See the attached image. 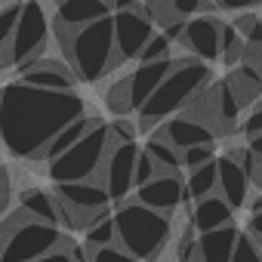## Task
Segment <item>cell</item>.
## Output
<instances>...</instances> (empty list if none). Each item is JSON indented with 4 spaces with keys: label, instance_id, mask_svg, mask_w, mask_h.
<instances>
[{
    "label": "cell",
    "instance_id": "cell-37",
    "mask_svg": "<svg viewBox=\"0 0 262 262\" xmlns=\"http://www.w3.org/2000/svg\"><path fill=\"white\" fill-rule=\"evenodd\" d=\"M247 234H253L259 244H262V213H256V216H250V225H247Z\"/></svg>",
    "mask_w": 262,
    "mask_h": 262
},
{
    "label": "cell",
    "instance_id": "cell-28",
    "mask_svg": "<svg viewBox=\"0 0 262 262\" xmlns=\"http://www.w3.org/2000/svg\"><path fill=\"white\" fill-rule=\"evenodd\" d=\"M173 43L161 34V31H155V37L145 43V50H142V56H139V62L136 65H151V62H170L173 59Z\"/></svg>",
    "mask_w": 262,
    "mask_h": 262
},
{
    "label": "cell",
    "instance_id": "cell-34",
    "mask_svg": "<svg viewBox=\"0 0 262 262\" xmlns=\"http://www.w3.org/2000/svg\"><path fill=\"white\" fill-rule=\"evenodd\" d=\"M161 173H158V164L148 158V151L142 148L139 151V161H136V188H142V185H148V182H155Z\"/></svg>",
    "mask_w": 262,
    "mask_h": 262
},
{
    "label": "cell",
    "instance_id": "cell-35",
    "mask_svg": "<svg viewBox=\"0 0 262 262\" xmlns=\"http://www.w3.org/2000/svg\"><path fill=\"white\" fill-rule=\"evenodd\" d=\"M90 262H136L133 256H129L123 247H102V250H93L90 253Z\"/></svg>",
    "mask_w": 262,
    "mask_h": 262
},
{
    "label": "cell",
    "instance_id": "cell-39",
    "mask_svg": "<svg viewBox=\"0 0 262 262\" xmlns=\"http://www.w3.org/2000/svg\"><path fill=\"white\" fill-rule=\"evenodd\" d=\"M0 68H4V62H0Z\"/></svg>",
    "mask_w": 262,
    "mask_h": 262
},
{
    "label": "cell",
    "instance_id": "cell-13",
    "mask_svg": "<svg viewBox=\"0 0 262 262\" xmlns=\"http://www.w3.org/2000/svg\"><path fill=\"white\" fill-rule=\"evenodd\" d=\"M155 136L164 139V142H167L170 148H176L179 155L188 151V148H198V145H213V139H216L213 129H207L204 123H198V120H191V117H185V114L167 120L161 129H155Z\"/></svg>",
    "mask_w": 262,
    "mask_h": 262
},
{
    "label": "cell",
    "instance_id": "cell-11",
    "mask_svg": "<svg viewBox=\"0 0 262 262\" xmlns=\"http://www.w3.org/2000/svg\"><path fill=\"white\" fill-rule=\"evenodd\" d=\"M182 50H188L185 56L210 65L222 56V19L219 16H194L191 22H185V34L179 40Z\"/></svg>",
    "mask_w": 262,
    "mask_h": 262
},
{
    "label": "cell",
    "instance_id": "cell-2",
    "mask_svg": "<svg viewBox=\"0 0 262 262\" xmlns=\"http://www.w3.org/2000/svg\"><path fill=\"white\" fill-rule=\"evenodd\" d=\"M207 86H210V65H204L191 56H179L173 71L167 74V80L158 86V93L139 111V129H155L158 123L179 117V111L188 108Z\"/></svg>",
    "mask_w": 262,
    "mask_h": 262
},
{
    "label": "cell",
    "instance_id": "cell-6",
    "mask_svg": "<svg viewBox=\"0 0 262 262\" xmlns=\"http://www.w3.org/2000/svg\"><path fill=\"white\" fill-rule=\"evenodd\" d=\"M111 151V142H108V123L99 117L86 136L71 148L65 151L59 161L50 164V179L53 185H71V182H90V176H99L102 173V164Z\"/></svg>",
    "mask_w": 262,
    "mask_h": 262
},
{
    "label": "cell",
    "instance_id": "cell-32",
    "mask_svg": "<svg viewBox=\"0 0 262 262\" xmlns=\"http://www.w3.org/2000/svg\"><path fill=\"white\" fill-rule=\"evenodd\" d=\"M219 155H216V148L213 145H198V148H188V151H182V170H198V167H207V164H213Z\"/></svg>",
    "mask_w": 262,
    "mask_h": 262
},
{
    "label": "cell",
    "instance_id": "cell-36",
    "mask_svg": "<svg viewBox=\"0 0 262 262\" xmlns=\"http://www.w3.org/2000/svg\"><path fill=\"white\" fill-rule=\"evenodd\" d=\"M7 204H10V176L7 170H0V213L7 210Z\"/></svg>",
    "mask_w": 262,
    "mask_h": 262
},
{
    "label": "cell",
    "instance_id": "cell-3",
    "mask_svg": "<svg viewBox=\"0 0 262 262\" xmlns=\"http://www.w3.org/2000/svg\"><path fill=\"white\" fill-rule=\"evenodd\" d=\"M114 228H117V247H123L136 262L161 259L173 241V219L136 204L133 198L114 210Z\"/></svg>",
    "mask_w": 262,
    "mask_h": 262
},
{
    "label": "cell",
    "instance_id": "cell-19",
    "mask_svg": "<svg viewBox=\"0 0 262 262\" xmlns=\"http://www.w3.org/2000/svg\"><path fill=\"white\" fill-rule=\"evenodd\" d=\"M237 237H241L237 225H228L210 234H198V262H231Z\"/></svg>",
    "mask_w": 262,
    "mask_h": 262
},
{
    "label": "cell",
    "instance_id": "cell-7",
    "mask_svg": "<svg viewBox=\"0 0 262 262\" xmlns=\"http://www.w3.org/2000/svg\"><path fill=\"white\" fill-rule=\"evenodd\" d=\"M50 31H53V19H50V10L43 4H22V16L16 22V31H13V40L10 47L4 50L0 62L13 65V68H25L37 59H43V50L50 43Z\"/></svg>",
    "mask_w": 262,
    "mask_h": 262
},
{
    "label": "cell",
    "instance_id": "cell-9",
    "mask_svg": "<svg viewBox=\"0 0 262 262\" xmlns=\"http://www.w3.org/2000/svg\"><path fill=\"white\" fill-rule=\"evenodd\" d=\"M155 37L148 4H117L114 7V68L123 62H139L145 43Z\"/></svg>",
    "mask_w": 262,
    "mask_h": 262
},
{
    "label": "cell",
    "instance_id": "cell-29",
    "mask_svg": "<svg viewBox=\"0 0 262 262\" xmlns=\"http://www.w3.org/2000/svg\"><path fill=\"white\" fill-rule=\"evenodd\" d=\"M19 16H22V4H4V7H0V56H4V50L13 40Z\"/></svg>",
    "mask_w": 262,
    "mask_h": 262
},
{
    "label": "cell",
    "instance_id": "cell-27",
    "mask_svg": "<svg viewBox=\"0 0 262 262\" xmlns=\"http://www.w3.org/2000/svg\"><path fill=\"white\" fill-rule=\"evenodd\" d=\"M105 105L114 117H126L129 111H133V99H129V77H120L117 83L108 86L105 93Z\"/></svg>",
    "mask_w": 262,
    "mask_h": 262
},
{
    "label": "cell",
    "instance_id": "cell-23",
    "mask_svg": "<svg viewBox=\"0 0 262 262\" xmlns=\"http://www.w3.org/2000/svg\"><path fill=\"white\" fill-rule=\"evenodd\" d=\"M216 161H219V158H216ZM216 161L188 173V179H185V198H188V201H194V204H198V201H204V198H213V194H216V188H219Z\"/></svg>",
    "mask_w": 262,
    "mask_h": 262
},
{
    "label": "cell",
    "instance_id": "cell-38",
    "mask_svg": "<svg viewBox=\"0 0 262 262\" xmlns=\"http://www.w3.org/2000/svg\"><path fill=\"white\" fill-rule=\"evenodd\" d=\"M37 262H74V259H71V250H59V253H53L47 259H37Z\"/></svg>",
    "mask_w": 262,
    "mask_h": 262
},
{
    "label": "cell",
    "instance_id": "cell-21",
    "mask_svg": "<svg viewBox=\"0 0 262 262\" xmlns=\"http://www.w3.org/2000/svg\"><path fill=\"white\" fill-rule=\"evenodd\" d=\"M222 83L228 86V93L237 99V105H241V108H244V105H253V102H256V96L262 93V80H259L256 68H247V65L231 68V71H228V77H225Z\"/></svg>",
    "mask_w": 262,
    "mask_h": 262
},
{
    "label": "cell",
    "instance_id": "cell-31",
    "mask_svg": "<svg viewBox=\"0 0 262 262\" xmlns=\"http://www.w3.org/2000/svg\"><path fill=\"white\" fill-rule=\"evenodd\" d=\"M231 262H262V247L253 234L241 231L237 244H234V253H231Z\"/></svg>",
    "mask_w": 262,
    "mask_h": 262
},
{
    "label": "cell",
    "instance_id": "cell-12",
    "mask_svg": "<svg viewBox=\"0 0 262 262\" xmlns=\"http://www.w3.org/2000/svg\"><path fill=\"white\" fill-rule=\"evenodd\" d=\"M133 201L142 204V207H148V210H155V213H161V216H173L188 201L185 198V179L179 173H161L155 182L136 188Z\"/></svg>",
    "mask_w": 262,
    "mask_h": 262
},
{
    "label": "cell",
    "instance_id": "cell-25",
    "mask_svg": "<svg viewBox=\"0 0 262 262\" xmlns=\"http://www.w3.org/2000/svg\"><path fill=\"white\" fill-rule=\"evenodd\" d=\"M145 151H148V158L158 164V173H179V170H182V155H179L176 148H170L164 139L151 136V139L145 142Z\"/></svg>",
    "mask_w": 262,
    "mask_h": 262
},
{
    "label": "cell",
    "instance_id": "cell-14",
    "mask_svg": "<svg viewBox=\"0 0 262 262\" xmlns=\"http://www.w3.org/2000/svg\"><path fill=\"white\" fill-rule=\"evenodd\" d=\"M216 173H219V188H216V194H219L231 210L247 207V204H250V188H253L247 170H244L237 161H231L228 155H219Z\"/></svg>",
    "mask_w": 262,
    "mask_h": 262
},
{
    "label": "cell",
    "instance_id": "cell-26",
    "mask_svg": "<svg viewBox=\"0 0 262 262\" xmlns=\"http://www.w3.org/2000/svg\"><path fill=\"white\" fill-rule=\"evenodd\" d=\"M244 50H247V43H244V37L234 31V25L231 22H222V62L228 65V68H237L241 62H244Z\"/></svg>",
    "mask_w": 262,
    "mask_h": 262
},
{
    "label": "cell",
    "instance_id": "cell-1",
    "mask_svg": "<svg viewBox=\"0 0 262 262\" xmlns=\"http://www.w3.org/2000/svg\"><path fill=\"white\" fill-rule=\"evenodd\" d=\"M80 117L86 105L77 93L34 90L22 80L0 90V142L13 158L40 161L43 148Z\"/></svg>",
    "mask_w": 262,
    "mask_h": 262
},
{
    "label": "cell",
    "instance_id": "cell-16",
    "mask_svg": "<svg viewBox=\"0 0 262 262\" xmlns=\"http://www.w3.org/2000/svg\"><path fill=\"white\" fill-rule=\"evenodd\" d=\"M22 83L34 90H50V93H74V74L68 65L56 59H37L22 68Z\"/></svg>",
    "mask_w": 262,
    "mask_h": 262
},
{
    "label": "cell",
    "instance_id": "cell-5",
    "mask_svg": "<svg viewBox=\"0 0 262 262\" xmlns=\"http://www.w3.org/2000/svg\"><path fill=\"white\" fill-rule=\"evenodd\" d=\"M65 56L74 80L96 83L105 74H111L114 71V16L74 31L71 43L65 47Z\"/></svg>",
    "mask_w": 262,
    "mask_h": 262
},
{
    "label": "cell",
    "instance_id": "cell-33",
    "mask_svg": "<svg viewBox=\"0 0 262 262\" xmlns=\"http://www.w3.org/2000/svg\"><path fill=\"white\" fill-rule=\"evenodd\" d=\"M241 136H244L247 142L262 139V102H259V105H253V111L244 117V123H241Z\"/></svg>",
    "mask_w": 262,
    "mask_h": 262
},
{
    "label": "cell",
    "instance_id": "cell-18",
    "mask_svg": "<svg viewBox=\"0 0 262 262\" xmlns=\"http://www.w3.org/2000/svg\"><path fill=\"white\" fill-rule=\"evenodd\" d=\"M228 225H234V210L219 194L204 198L191 207V228L198 234H210V231H219V228H228Z\"/></svg>",
    "mask_w": 262,
    "mask_h": 262
},
{
    "label": "cell",
    "instance_id": "cell-8",
    "mask_svg": "<svg viewBox=\"0 0 262 262\" xmlns=\"http://www.w3.org/2000/svg\"><path fill=\"white\" fill-rule=\"evenodd\" d=\"M59 219L68 228H90L99 216L108 213L111 198L102 182H71V185H53Z\"/></svg>",
    "mask_w": 262,
    "mask_h": 262
},
{
    "label": "cell",
    "instance_id": "cell-30",
    "mask_svg": "<svg viewBox=\"0 0 262 262\" xmlns=\"http://www.w3.org/2000/svg\"><path fill=\"white\" fill-rule=\"evenodd\" d=\"M173 250H176V262H198V231L191 228V222H185Z\"/></svg>",
    "mask_w": 262,
    "mask_h": 262
},
{
    "label": "cell",
    "instance_id": "cell-20",
    "mask_svg": "<svg viewBox=\"0 0 262 262\" xmlns=\"http://www.w3.org/2000/svg\"><path fill=\"white\" fill-rule=\"evenodd\" d=\"M19 210L31 219V222H47V225H62L59 219V204H56V194L47 191V188H25L19 194Z\"/></svg>",
    "mask_w": 262,
    "mask_h": 262
},
{
    "label": "cell",
    "instance_id": "cell-10",
    "mask_svg": "<svg viewBox=\"0 0 262 262\" xmlns=\"http://www.w3.org/2000/svg\"><path fill=\"white\" fill-rule=\"evenodd\" d=\"M139 142H126V145H114L102 164L99 182L105 185L111 204H126L129 191H136V161H139Z\"/></svg>",
    "mask_w": 262,
    "mask_h": 262
},
{
    "label": "cell",
    "instance_id": "cell-17",
    "mask_svg": "<svg viewBox=\"0 0 262 262\" xmlns=\"http://www.w3.org/2000/svg\"><path fill=\"white\" fill-rule=\"evenodd\" d=\"M173 65H176V59H170V62H151V65H136L133 74H126L129 77V99H133V111H142L148 105V99L167 80V74L173 71Z\"/></svg>",
    "mask_w": 262,
    "mask_h": 262
},
{
    "label": "cell",
    "instance_id": "cell-15",
    "mask_svg": "<svg viewBox=\"0 0 262 262\" xmlns=\"http://www.w3.org/2000/svg\"><path fill=\"white\" fill-rule=\"evenodd\" d=\"M108 16H114V7L102 4V0H65V4H59L53 10V22L62 25L65 31H80Z\"/></svg>",
    "mask_w": 262,
    "mask_h": 262
},
{
    "label": "cell",
    "instance_id": "cell-24",
    "mask_svg": "<svg viewBox=\"0 0 262 262\" xmlns=\"http://www.w3.org/2000/svg\"><path fill=\"white\" fill-rule=\"evenodd\" d=\"M83 244H86V253L93 250H102V247H114L117 244V228H114V213H105L99 216L86 231H83Z\"/></svg>",
    "mask_w": 262,
    "mask_h": 262
},
{
    "label": "cell",
    "instance_id": "cell-22",
    "mask_svg": "<svg viewBox=\"0 0 262 262\" xmlns=\"http://www.w3.org/2000/svg\"><path fill=\"white\" fill-rule=\"evenodd\" d=\"M96 120H99V117H80V120H74L71 126H65L62 133H59V136H56V139H53V142H50V145L43 148L40 161H47V167H50L53 161H59V158H62L65 151H71V148H74V145H77V142H80V139L86 136V129H90V126H93Z\"/></svg>",
    "mask_w": 262,
    "mask_h": 262
},
{
    "label": "cell",
    "instance_id": "cell-40",
    "mask_svg": "<svg viewBox=\"0 0 262 262\" xmlns=\"http://www.w3.org/2000/svg\"><path fill=\"white\" fill-rule=\"evenodd\" d=\"M259 247H262V244H259Z\"/></svg>",
    "mask_w": 262,
    "mask_h": 262
},
{
    "label": "cell",
    "instance_id": "cell-4",
    "mask_svg": "<svg viewBox=\"0 0 262 262\" xmlns=\"http://www.w3.org/2000/svg\"><path fill=\"white\" fill-rule=\"evenodd\" d=\"M74 241L62 228L47 222H31L22 210L0 225V262H37L59 250H71Z\"/></svg>",
    "mask_w": 262,
    "mask_h": 262
}]
</instances>
